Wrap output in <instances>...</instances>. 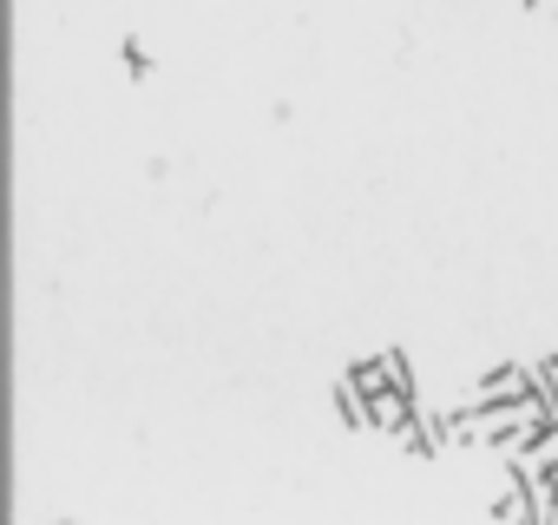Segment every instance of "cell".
Returning <instances> with one entry per match:
<instances>
[{"instance_id":"7a4b0ae2","label":"cell","mask_w":558,"mask_h":525,"mask_svg":"<svg viewBox=\"0 0 558 525\" xmlns=\"http://www.w3.org/2000/svg\"><path fill=\"white\" fill-rule=\"evenodd\" d=\"M512 394H532V362H506L486 381H473V401H512Z\"/></svg>"},{"instance_id":"3957f363","label":"cell","mask_w":558,"mask_h":525,"mask_svg":"<svg viewBox=\"0 0 558 525\" xmlns=\"http://www.w3.org/2000/svg\"><path fill=\"white\" fill-rule=\"evenodd\" d=\"M349 381H355L362 394H381V388H395V375H388V355H368V362H355V368H349Z\"/></svg>"},{"instance_id":"277c9868","label":"cell","mask_w":558,"mask_h":525,"mask_svg":"<svg viewBox=\"0 0 558 525\" xmlns=\"http://www.w3.org/2000/svg\"><path fill=\"white\" fill-rule=\"evenodd\" d=\"M388 375H395V388H414V368H408L401 349H388Z\"/></svg>"},{"instance_id":"5b68a950","label":"cell","mask_w":558,"mask_h":525,"mask_svg":"<svg viewBox=\"0 0 558 525\" xmlns=\"http://www.w3.org/2000/svg\"><path fill=\"white\" fill-rule=\"evenodd\" d=\"M525 8H532V14H558V0H525Z\"/></svg>"},{"instance_id":"6da1fadb","label":"cell","mask_w":558,"mask_h":525,"mask_svg":"<svg viewBox=\"0 0 558 525\" xmlns=\"http://www.w3.org/2000/svg\"><path fill=\"white\" fill-rule=\"evenodd\" d=\"M414 414H421V407H414V388H381V394H368V427H381V434H401Z\"/></svg>"}]
</instances>
